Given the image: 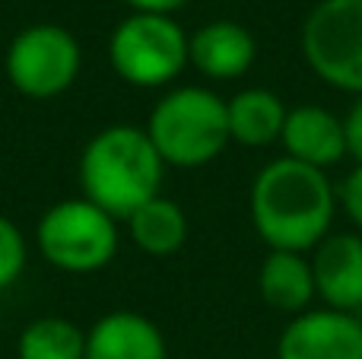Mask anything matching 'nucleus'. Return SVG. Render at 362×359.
Wrapping results in <instances>:
<instances>
[{"mask_svg":"<svg viewBox=\"0 0 362 359\" xmlns=\"http://www.w3.org/2000/svg\"><path fill=\"white\" fill-rule=\"evenodd\" d=\"M248 213L270 252L305 254L334 229L337 191L321 169L280 156L255 175Z\"/></svg>","mask_w":362,"mask_h":359,"instance_id":"f257e3e1","label":"nucleus"},{"mask_svg":"<svg viewBox=\"0 0 362 359\" xmlns=\"http://www.w3.org/2000/svg\"><path fill=\"white\" fill-rule=\"evenodd\" d=\"M165 163L144 127L108 124L83 146L76 175L89 204L115 220H127L137 207L159 197Z\"/></svg>","mask_w":362,"mask_h":359,"instance_id":"f03ea898","label":"nucleus"},{"mask_svg":"<svg viewBox=\"0 0 362 359\" xmlns=\"http://www.w3.org/2000/svg\"><path fill=\"white\" fill-rule=\"evenodd\" d=\"M144 131L165 165L200 169L229 146L226 99L206 86H175L153 105Z\"/></svg>","mask_w":362,"mask_h":359,"instance_id":"7ed1b4c3","label":"nucleus"},{"mask_svg":"<svg viewBox=\"0 0 362 359\" xmlns=\"http://www.w3.org/2000/svg\"><path fill=\"white\" fill-rule=\"evenodd\" d=\"M118 220L86 197L57 201L35 226V248L64 273H95L118 254Z\"/></svg>","mask_w":362,"mask_h":359,"instance_id":"20e7f679","label":"nucleus"},{"mask_svg":"<svg viewBox=\"0 0 362 359\" xmlns=\"http://www.w3.org/2000/svg\"><path fill=\"white\" fill-rule=\"evenodd\" d=\"M108 64L127 86L163 89L187 67V32L175 16L131 13L108 38Z\"/></svg>","mask_w":362,"mask_h":359,"instance_id":"39448f33","label":"nucleus"},{"mask_svg":"<svg viewBox=\"0 0 362 359\" xmlns=\"http://www.w3.org/2000/svg\"><path fill=\"white\" fill-rule=\"evenodd\" d=\"M299 48L325 86L362 95V0H318L302 23Z\"/></svg>","mask_w":362,"mask_h":359,"instance_id":"423d86ee","label":"nucleus"},{"mask_svg":"<svg viewBox=\"0 0 362 359\" xmlns=\"http://www.w3.org/2000/svg\"><path fill=\"white\" fill-rule=\"evenodd\" d=\"M6 80L25 99H57L76 83L83 70V48L70 29L57 23H35L16 32L6 48Z\"/></svg>","mask_w":362,"mask_h":359,"instance_id":"0eeeda50","label":"nucleus"},{"mask_svg":"<svg viewBox=\"0 0 362 359\" xmlns=\"http://www.w3.org/2000/svg\"><path fill=\"white\" fill-rule=\"evenodd\" d=\"M276 359H362L359 315L308 309L283 328Z\"/></svg>","mask_w":362,"mask_h":359,"instance_id":"6e6552de","label":"nucleus"},{"mask_svg":"<svg viewBox=\"0 0 362 359\" xmlns=\"http://www.w3.org/2000/svg\"><path fill=\"white\" fill-rule=\"evenodd\" d=\"M315 293L334 312H362V235L359 233H327L312 248Z\"/></svg>","mask_w":362,"mask_h":359,"instance_id":"1a4fd4ad","label":"nucleus"},{"mask_svg":"<svg viewBox=\"0 0 362 359\" xmlns=\"http://www.w3.org/2000/svg\"><path fill=\"white\" fill-rule=\"evenodd\" d=\"M257 61V42L235 19L204 23L187 35V64L213 83H229L245 76Z\"/></svg>","mask_w":362,"mask_h":359,"instance_id":"9d476101","label":"nucleus"},{"mask_svg":"<svg viewBox=\"0 0 362 359\" xmlns=\"http://www.w3.org/2000/svg\"><path fill=\"white\" fill-rule=\"evenodd\" d=\"M280 143L289 159L325 172L346 156L344 118L325 105H296L286 112Z\"/></svg>","mask_w":362,"mask_h":359,"instance_id":"9b49d317","label":"nucleus"},{"mask_svg":"<svg viewBox=\"0 0 362 359\" xmlns=\"http://www.w3.org/2000/svg\"><path fill=\"white\" fill-rule=\"evenodd\" d=\"M86 359H169V343L156 322L118 309L86 331Z\"/></svg>","mask_w":362,"mask_h":359,"instance_id":"f8f14e48","label":"nucleus"},{"mask_svg":"<svg viewBox=\"0 0 362 359\" xmlns=\"http://www.w3.org/2000/svg\"><path fill=\"white\" fill-rule=\"evenodd\" d=\"M257 293L274 312L283 315H302L312 309L315 273L312 261L299 252H270L257 271Z\"/></svg>","mask_w":362,"mask_h":359,"instance_id":"ddd939ff","label":"nucleus"},{"mask_svg":"<svg viewBox=\"0 0 362 359\" xmlns=\"http://www.w3.org/2000/svg\"><path fill=\"white\" fill-rule=\"evenodd\" d=\"M289 108L283 105V99L274 89L264 86H248L242 93H235L232 99H226V118H229V140L251 150L270 146L274 140H280L283 121H286Z\"/></svg>","mask_w":362,"mask_h":359,"instance_id":"4468645a","label":"nucleus"},{"mask_svg":"<svg viewBox=\"0 0 362 359\" xmlns=\"http://www.w3.org/2000/svg\"><path fill=\"white\" fill-rule=\"evenodd\" d=\"M134 245L150 258H172L187 242V216L172 197H153L127 216Z\"/></svg>","mask_w":362,"mask_h":359,"instance_id":"2eb2a0df","label":"nucleus"},{"mask_svg":"<svg viewBox=\"0 0 362 359\" xmlns=\"http://www.w3.org/2000/svg\"><path fill=\"white\" fill-rule=\"evenodd\" d=\"M16 359H86V331L61 315L35 318L19 331Z\"/></svg>","mask_w":362,"mask_h":359,"instance_id":"dca6fc26","label":"nucleus"},{"mask_svg":"<svg viewBox=\"0 0 362 359\" xmlns=\"http://www.w3.org/2000/svg\"><path fill=\"white\" fill-rule=\"evenodd\" d=\"M25 261H29V245L23 229L0 213V290H10L23 277Z\"/></svg>","mask_w":362,"mask_h":359,"instance_id":"f3484780","label":"nucleus"},{"mask_svg":"<svg viewBox=\"0 0 362 359\" xmlns=\"http://www.w3.org/2000/svg\"><path fill=\"white\" fill-rule=\"evenodd\" d=\"M337 204L344 207V213L350 216V223L356 226V233L362 235V165L350 172L337 188Z\"/></svg>","mask_w":362,"mask_h":359,"instance_id":"a211bd4d","label":"nucleus"},{"mask_svg":"<svg viewBox=\"0 0 362 359\" xmlns=\"http://www.w3.org/2000/svg\"><path fill=\"white\" fill-rule=\"evenodd\" d=\"M344 134H346V156H353L356 165H362V95H356V102L346 112Z\"/></svg>","mask_w":362,"mask_h":359,"instance_id":"6ab92c4d","label":"nucleus"},{"mask_svg":"<svg viewBox=\"0 0 362 359\" xmlns=\"http://www.w3.org/2000/svg\"><path fill=\"white\" fill-rule=\"evenodd\" d=\"M134 13H159V16H172L175 10L187 6L191 0H124Z\"/></svg>","mask_w":362,"mask_h":359,"instance_id":"aec40b11","label":"nucleus"},{"mask_svg":"<svg viewBox=\"0 0 362 359\" xmlns=\"http://www.w3.org/2000/svg\"><path fill=\"white\" fill-rule=\"evenodd\" d=\"M359 324H362V315H359Z\"/></svg>","mask_w":362,"mask_h":359,"instance_id":"412c9836","label":"nucleus"}]
</instances>
